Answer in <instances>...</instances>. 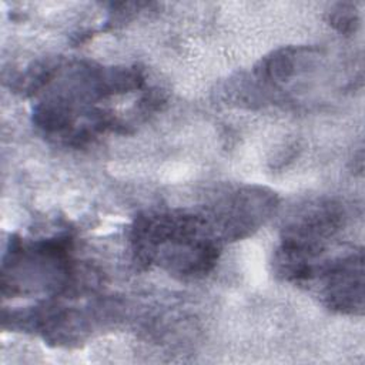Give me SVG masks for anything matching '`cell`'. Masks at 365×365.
<instances>
[{
    "label": "cell",
    "instance_id": "3957f363",
    "mask_svg": "<svg viewBox=\"0 0 365 365\" xmlns=\"http://www.w3.org/2000/svg\"><path fill=\"white\" fill-rule=\"evenodd\" d=\"M324 274V299L327 307L341 314L364 312V258L351 254L319 268Z\"/></svg>",
    "mask_w": 365,
    "mask_h": 365
},
{
    "label": "cell",
    "instance_id": "5b68a950",
    "mask_svg": "<svg viewBox=\"0 0 365 365\" xmlns=\"http://www.w3.org/2000/svg\"><path fill=\"white\" fill-rule=\"evenodd\" d=\"M329 24L339 33L351 34L359 24V16L352 3H336L329 11Z\"/></svg>",
    "mask_w": 365,
    "mask_h": 365
},
{
    "label": "cell",
    "instance_id": "277c9868",
    "mask_svg": "<svg viewBox=\"0 0 365 365\" xmlns=\"http://www.w3.org/2000/svg\"><path fill=\"white\" fill-rule=\"evenodd\" d=\"M304 48L282 47L271 54L262 57L255 66L254 73L261 81L284 83L288 81L295 73L301 60Z\"/></svg>",
    "mask_w": 365,
    "mask_h": 365
},
{
    "label": "cell",
    "instance_id": "6da1fadb",
    "mask_svg": "<svg viewBox=\"0 0 365 365\" xmlns=\"http://www.w3.org/2000/svg\"><path fill=\"white\" fill-rule=\"evenodd\" d=\"M131 242L140 264H158L182 278L208 274L220 251L208 221L185 212L138 215Z\"/></svg>",
    "mask_w": 365,
    "mask_h": 365
},
{
    "label": "cell",
    "instance_id": "7a4b0ae2",
    "mask_svg": "<svg viewBox=\"0 0 365 365\" xmlns=\"http://www.w3.org/2000/svg\"><path fill=\"white\" fill-rule=\"evenodd\" d=\"M275 207V192L257 187L240 190L220 207L215 232L224 240H241L264 224Z\"/></svg>",
    "mask_w": 365,
    "mask_h": 365
}]
</instances>
